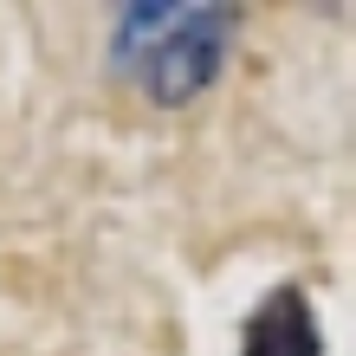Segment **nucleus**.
Here are the masks:
<instances>
[{
	"label": "nucleus",
	"instance_id": "nucleus-1",
	"mask_svg": "<svg viewBox=\"0 0 356 356\" xmlns=\"http://www.w3.org/2000/svg\"><path fill=\"white\" fill-rule=\"evenodd\" d=\"M227 46H234V7H207V0H136V7L117 13L111 65L149 104H188L220 78Z\"/></svg>",
	"mask_w": 356,
	"mask_h": 356
},
{
	"label": "nucleus",
	"instance_id": "nucleus-2",
	"mask_svg": "<svg viewBox=\"0 0 356 356\" xmlns=\"http://www.w3.org/2000/svg\"><path fill=\"white\" fill-rule=\"evenodd\" d=\"M240 356H324L318 311H311V298H305L298 285H279L253 318H246Z\"/></svg>",
	"mask_w": 356,
	"mask_h": 356
}]
</instances>
